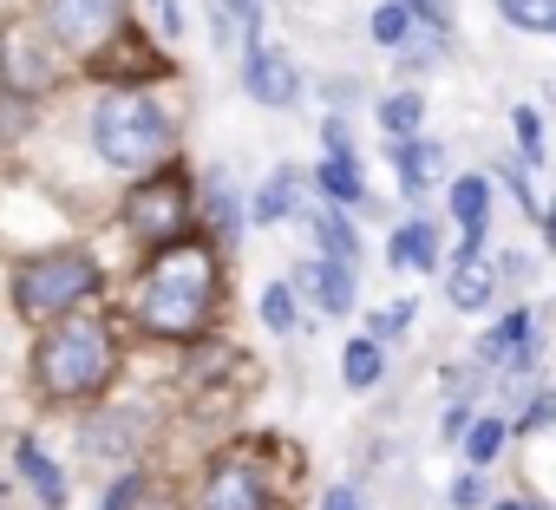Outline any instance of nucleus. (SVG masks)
<instances>
[{
    "label": "nucleus",
    "instance_id": "obj_35",
    "mask_svg": "<svg viewBox=\"0 0 556 510\" xmlns=\"http://www.w3.org/2000/svg\"><path fill=\"white\" fill-rule=\"evenodd\" d=\"M321 510H361V497H354V490H328V503H321Z\"/></svg>",
    "mask_w": 556,
    "mask_h": 510
},
{
    "label": "nucleus",
    "instance_id": "obj_36",
    "mask_svg": "<svg viewBox=\"0 0 556 510\" xmlns=\"http://www.w3.org/2000/svg\"><path fill=\"white\" fill-rule=\"evenodd\" d=\"M543 229H549V248H556V209H549V216H543Z\"/></svg>",
    "mask_w": 556,
    "mask_h": 510
},
{
    "label": "nucleus",
    "instance_id": "obj_8",
    "mask_svg": "<svg viewBox=\"0 0 556 510\" xmlns=\"http://www.w3.org/2000/svg\"><path fill=\"white\" fill-rule=\"evenodd\" d=\"M8 79H14L21 92L53 86V60H47V47H40L27 27H14V34H8Z\"/></svg>",
    "mask_w": 556,
    "mask_h": 510
},
{
    "label": "nucleus",
    "instance_id": "obj_31",
    "mask_svg": "<svg viewBox=\"0 0 556 510\" xmlns=\"http://www.w3.org/2000/svg\"><path fill=\"white\" fill-rule=\"evenodd\" d=\"M504 183H510V190H517V203H523V209H536V190H530V183H523V170H504Z\"/></svg>",
    "mask_w": 556,
    "mask_h": 510
},
{
    "label": "nucleus",
    "instance_id": "obj_17",
    "mask_svg": "<svg viewBox=\"0 0 556 510\" xmlns=\"http://www.w3.org/2000/svg\"><path fill=\"white\" fill-rule=\"evenodd\" d=\"M393 263H400V269H432V263H439V248H432V229H426V222H406V229L393 235Z\"/></svg>",
    "mask_w": 556,
    "mask_h": 510
},
{
    "label": "nucleus",
    "instance_id": "obj_30",
    "mask_svg": "<svg viewBox=\"0 0 556 510\" xmlns=\"http://www.w3.org/2000/svg\"><path fill=\"white\" fill-rule=\"evenodd\" d=\"M151 14H157V27H164V34H184V21H177V0H151Z\"/></svg>",
    "mask_w": 556,
    "mask_h": 510
},
{
    "label": "nucleus",
    "instance_id": "obj_25",
    "mask_svg": "<svg viewBox=\"0 0 556 510\" xmlns=\"http://www.w3.org/2000/svg\"><path fill=\"white\" fill-rule=\"evenodd\" d=\"M315 229H321V248L334 255V263H354V255H361V242H354V229H348L341 216H321Z\"/></svg>",
    "mask_w": 556,
    "mask_h": 510
},
{
    "label": "nucleus",
    "instance_id": "obj_20",
    "mask_svg": "<svg viewBox=\"0 0 556 510\" xmlns=\"http://www.w3.org/2000/svg\"><path fill=\"white\" fill-rule=\"evenodd\" d=\"M419 118H426L419 92H400V99H387V105H380V125H387L393 138H413V131H419Z\"/></svg>",
    "mask_w": 556,
    "mask_h": 510
},
{
    "label": "nucleus",
    "instance_id": "obj_33",
    "mask_svg": "<svg viewBox=\"0 0 556 510\" xmlns=\"http://www.w3.org/2000/svg\"><path fill=\"white\" fill-rule=\"evenodd\" d=\"M439 432H445V438H458V432H471V419H465V406H452V412L439 419Z\"/></svg>",
    "mask_w": 556,
    "mask_h": 510
},
{
    "label": "nucleus",
    "instance_id": "obj_9",
    "mask_svg": "<svg viewBox=\"0 0 556 510\" xmlns=\"http://www.w3.org/2000/svg\"><path fill=\"white\" fill-rule=\"evenodd\" d=\"M478 354H484L491 367H530V360H536V347H530V315L497 321V328L478 341Z\"/></svg>",
    "mask_w": 556,
    "mask_h": 510
},
{
    "label": "nucleus",
    "instance_id": "obj_29",
    "mask_svg": "<svg viewBox=\"0 0 556 510\" xmlns=\"http://www.w3.org/2000/svg\"><path fill=\"white\" fill-rule=\"evenodd\" d=\"M406 321H413V302H400V308H380V315H374V334L387 341V334H400Z\"/></svg>",
    "mask_w": 556,
    "mask_h": 510
},
{
    "label": "nucleus",
    "instance_id": "obj_21",
    "mask_svg": "<svg viewBox=\"0 0 556 510\" xmlns=\"http://www.w3.org/2000/svg\"><path fill=\"white\" fill-rule=\"evenodd\" d=\"M406 34H413V8L406 0H387V8L374 14V40L380 47H406Z\"/></svg>",
    "mask_w": 556,
    "mask_h": 510
},
{
    "label": "nucleus",
    "instance_id": "obj_14",
    "mask_svg": "<svg viewBox=\"0 0 556 510\" xmlns=\"http://www.w3.org/2000/svg\"><path fill=\"white\" fill-rule=\"evenodd\" d=\"M393 164H400V177H406V190H419L445 157H439V144H426V138H393Z\"/></svg>",
    "mask_w": 556,
    "mask_h": 510
},
{
    "label": "nucleus",
    "instance_id": "obj_7",
    "mask_svg": "<svg viewBox=\"0 0 556 510\" xmlns=\"http://www.w3.org/2000/svg\"><path fill=\"white\" fill-rule=\"evenodd\" d=\"M242 86L255 105H295V66L282 53H268V47H249V66H242Z\"/></svg>",
    "mask_w": 556,
    "mask_h": 510
},
{
    "label": "nucleus",
    "instance_id": "obj_16",
    "mask_svg": "<svg viewBox=\"0 0 556 510\" xmlns=\"http://www.w3.org/2000/svg\"><path fill=\"white\" fill-rule=\"evenodd\" d=\"M295 203H302V177L282 164V170H275V177L262 183V203H255V216H262V222H282Z\"/></svg>",
    "mask_w": 556,
    "mask_h": 510
},
{
    "label": "nucleus",
    "instance_id": "obj_27",
    "mask_svg": "<svg viewBox=\"0 0 556 510\" xmlns=\"http://www.w3.org/2000/svg\"><path fill=\"white\" fill-rule=\"evenodd\" d=\"M517 138H523V157H530V164H536V157H543V118H536V112H530V105H523V112H517Z\"/></svg>",
    "mask_w": 556,
    "mask_h": 510
},
{
    "label": "nucleus",
    "instance_id": "obj_18",
    "mask_svg": "<svg viewBox=\"0 0 556 510\" xmlns=\"http://www.w3.org/2000/svg\"><path fill=\"white\" fill-rule=\"evenodd\" d=\"M497 14L523 34H556V0H497Z\"/></svg>",
    "mask_w": 556,
    "mask_h": 510
},
{
    "label": "nucleus",
    "instance_id": "obj_13",
    "mask_svg": "<svg viewBox=\"0 0 556 510\" xmlns=\"http://www.w3.org/2000/svg\"><path fill=\"white\" fill-rule=\"evenodd\" d=\"M484 196H491L484 177H458V183H452V216L465 222V248L484 242Z\"/></svg>",
    "mask_w": 556,
    "mask_h": 510
},
{
    "label": "nucleus",
    "instance_id": "obj_1",
    "mask_svg": "<svg viewBox=\"0 0 556 510\" xmlns=\"http://www.w3.org/2000/svg\"><path fill=\"white\" fill-rule=\"evenodd\" d=\"M210 302H216V255L203 242H184V235L164 242L144 289H138V321L157 334H190V328H203Z\"/></svg>",
    "mask_w": 556,
    "mask_h": 510
},
{
    "label": "nucleus",
    "instance_id": "obj_32",
    "mask_svg": "<svg viewBox=\"0 0 556 510\" xmlns=\"http://www.w3.org/2000/svg\"><path fill=\"white\" fill-rule=\"evenodd\" d=\"M543 419H556V399H536V406H530V412H523V432H536V425H543Z\"/></svg>",
    "mask_w": 556,
    "mask_h": 510
},
{
    "label": "nucleus",
    "instance_id": "obj_22",
    "mask_svg": "<svg viewBox=\"0 0 556 510\" xmlns=\"http://www.w3.org/2000/svg\"><path fill=\"white\" fill-rule=\"evenodd\" d=\"M374 380H380V334L348 347V386H374Z\"/></svg>",
    "mask_w": 556,
    "mask_h": 510
},
{
    "label": "nucleus",
    "instance_id": "obj_34",
    "mask_svg": "<svg viewBox=\"0 0 556 510\" xmlns=\"http://www.w3.org/2000/svg\"><path fill=\"white\" fill-rule=\"evenodd\" d=\"M321 138H328V151H348V125H341V118H328V131H321Z\"/></svg>",
    "mask_w": 556,
    "mask_h": 510
},
{
    "label": "nucleus",
    "instance_id": "obj_6",
    "mask_svg": "<svg viewBox=\"0 0 556 510\" xmlns=\"http://www.w3.org/2000/svg\"><path fill=\"white\" fill-rule=\"evenodd\" d=\"M118 14H125V0H53V34L79 53H99L118 34Z\"/></svg>",
    "mask_w": 556,
    "mask_h": 510
},
{
    "label": "nucleus",
    "instance_id": "obj_10",
    "mask_svg": "<svg viewBox=\"0 0 556 510\" xmlns=\"http://www.w3.org/2000/svg\"><path fill=\"white\" fill-rule=\"evenodd\" d=\"M203 510H262V484H255V471H242V464H216Z\"/></svg>",
    "mask_w": 556,
    "mask_h": 510
},
{
    "label": "nucleus",
    "instance_id": "obj_24",
    "mask_svg": "<svg viewBox=\"0 0 556 510\" xmlns=\"http://www.w3.org/2000/svg\"><path fill=\"white\" fill-rule=\"evenodd\" d=\"M262 321H268V334H289L295 328V295L275 282V289H262Z\"/></svg>",
    "mask_w": 556,
    "mask_h": 510
},
{
    "label": "nucleus",
    "instance_id": "obj_2",
    "mask_svg": "<svg viewBox=\"0 0 556 510\" xmlns=\"http://www.w3.org/2000/svg\"><path fill=\"white\" fill-rule=\"evenodd\" d=\"M112 380V334L99 321H60L40 347V386L53 399H92Z\"/></svg>",
    "mask_w": 556,
    "mask_h": 510
},
{
    "label": "nucleus",
    "instance_id": "obj_15",
    "mask_svg": "<svg viewBox=\"0 0 556 510\" xmlns=\"http://www.w3.org/2000/svg\"><path fill=\"white\" fill-rule=\"evenodd\" d=\"M21 477H27V484L40 490V503H53V510L66 503V484H60V471H53V458H47V451H40L34 438L21 445Z\"/></svg>",
    "mask_w": 556,
    "mask_h": 510
},
{
    "label": "nucleus",
    "instance_id": "obj_23",
    "mask_svg": "<svg viewBox=\"0 0 556 510\" xmlns=\"http://www.w3.org/2000/svg\"><path fill=\"white\" fill-rule=\"evenodd\" d=\"M497 445H504V419H478V425L465 432V458H471V464H491Z\"/></svg>",
    "mask_w": 556,
    "mask_h": 510
},
{
    "label": "nucleus",
    "instance_id": "obj_28",
    "mask_svg": "<svg viewBox=\"0 0 556 510\" xmlns=\"http://www.w3.org/2000/svg\"><path fill=\"white\" fill-rule=\"evenodd\" d=\"M406 8H413V14H419V21H432V27H439V34H445V27H452V0H406Z\"/></svg>",
    "mask_w": 556,
    "mask_h": 510
},
{
    "label": "nucleus",
    "instance_id": "obj_11",
    "mask_svg": "<svg viewBox=\"0 0 556 510\" xmlns=\"http://www.w3.org/2000/svg\"><path fill=\"white\" fill-rule=\"evenodd\" d=\"M302 289H315V302H321L328 315H348V308H354V276H348V263H315V269H302Z\"/></svg>",
    "mask_w": 556,
    "mask_h": 510
},
{
    "label": "nucleus",
    "instance_id": "obj_12",
    "mask_svg": "<svg viewBox=\"0 0 556 510\" xmlns=\"http://www.w3.org/2000/svg\"><path fill=\"white\" fill-rule=\"evenodd\" d=\"M491 295H497L491 263H478V248H465V255H458V269H452V302H458V308H484Z\"/></svg>",
    "mask_w": 556,
    "mask_h": 510
},
{
    "label": "nucleus",
    "instance_id": "obj_3",
    "mask_svg": "<svg viewBox=\"0 0 556 510\" xmlns=\"http://www.w3.org/2000/svg\"><path fill=\"white\" fill-rule=\"evenodd\" d=\"M92 138H99V157L118 164V170H144L170 151V118L144 99V92H105L99 118H92Z\"/></svg>",
    "mask_w": 556,
    "mask_h": 510
},
{
    "label": "nucleus",
    "instance_id": "obj_37",
    "mask_svg": "<svg viewBox=\"0 0 556 510\" xmlns=\"http://www.w3.org/2000/svg\"><path fill=\"white\" fill-rule=\"evenodd\" d=\"M497 510H536V503H497Z\"/></svg>",
    "mask_w": 556,
    "mask_h": 510
},
{
    "label": "nucleus",
    "instance_id": "obj_5",
    "mask_svg": "<svg viewBox=\"0 0 556 510\" xmlns=\"http://www.w3.org/2000/svg\"><path fill=\"white\" fill-rule=\"evenodd\" d=\"M125 222H131L144 242H177L184 222H190V183H184V177H151L144 190H131Z\"/></svg>",
    "mask_w": 556,
    "mask_h": 510
},
{
    "label": "nucleus",
    "instance_id": "obj_4",
    "mask_svg": "<svg viewBox=\"0 0 556 510\" xmlns=\"http://www.w3.org/2000/svg\"><path fill=\"white\" fill-rule=\"evenodd\" d=\"M99 289V269H92V255L79 248H53V255H34V263H21L14 276V308L27 321H47V315H66L79 295Z\"/></svg>",
    "mask_w": 556,
    "mask_h": 510
},
{
    "label": "nucleus",
    "instance_id": "obj_19",
    "mask_svg": "<svg viewBox=\"0 0 556 510\" xmlns=\"http://www.w3.org/2000/svg\"><path fill=\"white\" fill-rule=\"evenodd\" d=\"M321 190H328L334 203H361V170H354L348 151H328V164H321Z\"/></svg>",
    "mask_w": 556,
    "mask_h": 510
},
{
    "label": "nucleus",
    "instance_id": "obj_26",
    "mask_svg": "<svg viewBox=\"0 0 556 510\" xmlns=\"http://www.w3.org/2000/svg\"><path fill=\"white\" fill-rule=\"evenodd\" d=\"M216 21L242 27V40H255V0H216Z\"/></svg>",
    "mask_w": 556,
    "mask_h": 510
}]
</instances>
